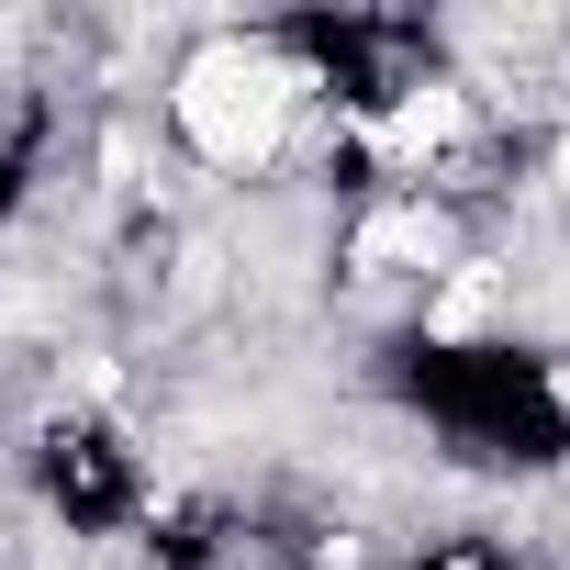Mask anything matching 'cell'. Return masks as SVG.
Wrapping results in <instances>:
<instances>
[{"label": "cell", "instance_id": "obj_2", "mask_svg": "<svg viewBox=\"0 0 570 570\" xmlns=\"http://www.w3.org/2000/svg\"><path fill=\"white\" fill-rule=\"evenodd\" d=\"M358 257H436V224L392 213V224H370V246H358Z\"/></svg>", "mask_w": 570, "mask_h": 570}, {"label": "cell", "instance_id": "obj_1", "mask_svg": "<svg viewBox=\"0 0 570 570\" xmlns=\"http://www.w3.org/2000/svg\"><path fill=\"white\" fill-rule=\"evenodd\" d=\"M279 112H292V90H279V68H268L257 46H213V57H190V79H179V124H190V146L224 157V168L268 157V146H279Z\"/></svg>", "mask_w": 570, "mask_h": 570}]
</instances>
